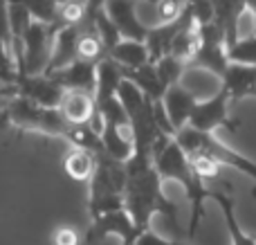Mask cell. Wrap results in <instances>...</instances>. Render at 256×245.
Returning a JSON list of instances; mask_svg holds the SVG:
<instances>
[{
    "instance_id": "obj_1",
    "label": "cell",
    "mask_w": 256,
    "mask_h": 245,
    "mask_svg": "<svg viewBox=\"0 0 256 245\" xmlns=\"http://www.w3.org/2000/svg\"><path fill=\"white\" fill-rule=\"evenodd\" d=\"M153 164L158 176L162 178V182H176L182 187V192L186 194L191 202V218H189V232L186 238H191L200 228V220L204 216V200H209L214 194L212 187L198 180V176L194 174L189 164V158L184 156L178 142L173 140V135L160 133L155 138L153 144Z\"/></svg>"
},
{
    "instance_id": "obj_2",
    "label": "cell",
    "mask_w": 256,
    "mask_h": 245,
    "mask_svg": "<svg viewBox=\"0 0 256 245\" xmlns=\"http://www.w3.org/2000/svg\"><path fill=\"white\" fill-rule=\"evenodd\" d=\"M88 214L97 218L115 210H124L126 164L108 158L106 153H94V174L88 182Z\"/></svg>"
},
{
    "instance_id": "obj_3",
    "label": "cell",
    "mask_w": 256,
    "mask_h": 245,
    "mask_svg": "<svg viewBox=\"0 0 256 245\" xmlns=\"http://www.w3.org/2000/svg\"><path fill=\"white\" fill-rule=\"evenodd\" d=\"M173 140H176L178 146L184 151V156L212 158L216 164L232 166V169L245 174L254 182L252 196L256 198V162L245 158L243 153L236 151V148L227 146L220 138H216V133H200V130H194V128H189V126H184V128L173 133Z\"/></svg>"
},
{
    "instance_id": "obj_4",
    "label": "cell",
    "mask_w": 256,
    "mask_h": 245,
    "mask_svg": "<svg viewBox=\"0 0 256 245\" xmlns=\"http://www.w3.org/2000/svg\"><path fill=\"white\" fill-rule=\"evenodd\" d=\"M4 120L20 130L43 133V135H52V138H66L68 128H70V124L63 120L58 108H40L36 104H32L30 99L20 97V94H16L7 104Z\"/></svg>"
},
{
    "instance_id": "obj_5",
    "label": "cell",
    "mask_w": 256,
    "mask_h": 245,
    "mask_svg": "<svg viewBox=\"0 0 256 245\" xmlns=\"http://www.w3.org/2000/svg\"><path fill=\"white\" fill-rule=\"evenodd\" d=\"M54 36H56V32L52 27L32 20L30 30L25 32V38H22L20 61H18L16 68L18 74H27V76L45 74V70L50 66V56H52Z\"/></svg>"
},
{
    "instance_id": "obj_6",
    "label": "cell",
    "mask_w": 256,
    "mask_h": 245,
    "mask_svg": "<svg viewBox=\"0 0 256 245\" xmlns=\"http://www.w3.org/2000/svg\"><path fill=\"white\" fill-rule=\"evenodd\" d=\"M230 97L222 90H218L216 94H212L207 99H200L196 104L186 126L194 130H200V133H216L218 128L236 130L240 126V122L230 115Z\"/></svg>"
},
{
    "instance_id": "obj_7",
    "label": "cell",
    "mask_w": 256,
    "mask_h": 245,
    "mask_svg": "<svg viewBox=\"0 0 256 245\" xmlns=\"http://www.w3.org/2000/svg\"><path fill=\"white\" fill-rule=\"evenodd\" d=\"M227 63H230V58H227V43H225L222 32L214 22L200 27L198 48H196L191 61L186 63V68H198V70L212 72L214 76L220 79Z\"/></svg>"
},
{
    "instance_id": "obj_8",
    "label": "cell",
    "mask_w": 256,
    "mask_h": 245,
    "mask_svg": "<svg viewBox=\"0 0 256 245\" xmlns=\"http://www.w3.org/2000/svg\"><path fill=\"white\" fill-rule=\"evenodd\" d=\"M112 234L122 238V245H135V241L140 238L130 214L126 210H115L97 216V218H90V228L86 232V243L90 245L99 243L106 236H112Z\"/></svg>"
},
{
    "instance_id": "obj_9",
    "label": "cell",
    "mask_w": 256,
    "mask_h": 245,
    "mask_svg": "<svg viewBox=\"0 0 256 245\" xmlns=\"http://www.w3.org/2000/svg\"><path fill=\"white\" fill-rule=\"evenodd\" d=\"M14 88H16V94L30 99L32 104L40 108H58L61 104V97L66 90L48 74H38V76H27V74H14Z\"/></svg>"
},
{
    "instance_id": "obj_10",
    "label": "cell",
    "mask_w": 256,
    "mask_h": 245,
    "mask_svg": "<svg viewBox=\"0 0 256 245\" xmlns=\"http://www.w3.org/2000/svg\"><path fill=\"white\" fill-rule=\"evenodd\" d=\"M58 112L70 126L90 124L97 133H102V120L97 115V102L92 92L86 90H66L58 104Z\"/></svg>"
},
{
    "instance_id": "obj_11",
    "label": "cell",
    "mask_w": 256,
    "mask_h": 245,
    "mask_svg": "<svg viewBox=\"0 0 256 245\" xmlns=\"http://www.w3.org/2000/svg\"><path fill=\"white\" fill-rule=\"evenodd\" d=\"M106 16L112 20L117 27L120 36L124 40H144L148 34V27L137 14V2L135 0H108L104 7Z\"/></svg>"
},
{
    "instance_id": "obj_12",
    "label": "cell",
    "mask_w": 256,
    "mask_h": 245,
    "mask_svg": "<svg viewBox=\"0 0 256 245\" xmlns=\"http://www.w3.org/2000/svg\"><path fill=\"white\" fill-rule=\"evenodd\" d=\"M196 104H198V99L182 84H176V86H171V88H166V92H164V97H162V112H164V117H166L173 133L189 124V117H191V112H194Z\"/></svg>"
},
{
    "instance_id": "obj_13",
    "label": "cell",
    "mask_w": 256,
    "mask_h": 245,
    "mask_svg": "<svg viewBox=\"0 0 256 245\" xmlns=\"http://www.w3.org/2000/svg\"><path fill=\"white\" fill-rule=\"evenodd\" d=\"M220 90L230 97L232 104L245 97H256V68L240 66V63H227L220 76Z\"/></svg>"
},
{
    "instance_id": "obj_14",
    "label": "cell",
    "mask_w": 256,
    "mask_h": 245,
    "mask_svg": "<svg viewBox=\"0 0 256 245\" xmlns=\"http://www.w3.org/2000/svg\"><path fill=\"white\" fill-rule=\"evenodd\" d=\"M214 7V25L225 36L227 50L238 40V22L248 12L243 0H209Z\"/></svg>"
},
{
    "instance_id": "obj_15",
    "label": "cell",
    "mask_w": 256,
    "mask_h": 245,
    "mask_svg": "<svg viewBox=\"0 0 256 245\" xmlns=\"http://www.w3.org/2000/svg\"><path fill=\"white\" fill-rule=\"evenodd\" d=\"M81 25L63 27V30L56 32L54 45H52V56H50V66L45 70V74L58 72L76 61V43H79V36H81Z\"/></svg>"
},
{
    "instance_id": "obj_16",
    "label": "cell",
    "mask_w": 256,
    "mask_h": 245,
    "mask_svg": "<svg viewBox=\"0 0 256 245\" xmlns=\"http://www.w3.org/2000/svg\"><path fill=\"white\" fill-rule=\"evenodd\" d=\"M54 81L61 86L63 90H86V92L94 94V86H97V66L88 61H74L68 68L58 72H52Z\"/></svg>"
},
{
    "instance_id": "obj_17",
    "label": "cell",
    "mask_w": 256,
    "mask_h": 245,
    "mask_svg": "<svg viewBox=\"0 0 256 245\" xmlns=\"http://www.w3.org/2000/svg\"><path fill=\"white\" fill-rule=\"evenodd\" d=\"M122 74H124V79L130 81L153 106L162 104V97H164V92H166V88H164V84L160 81L153 63H146V66L137 68V70H122Z\"/></svg>"
},
{
    "instance_id": "obj_18",
    "label": "cell",
    "mask_w": 256,
    "mask_h": 245,
    "mask_svg": "<svg viewBox=\"0 0 256 245\" xmlns=\"http://www.w3.org/2000/svg\"><path fill=\"white\" fill-rule=\"evenodd\" d=\"M108 58L120 66V70H137V68L150 63L148 50L144 40H124L122 38L115 48L108 52Z\"/></svg>"
},
{
    "instance_id": "obj_19",
    "label": "cell",
    "mask_w": 256,
    "mask_h": 245,
    "mask_svg": "<svg viewBox=\"0 0 256 245\" xmlns=\"http://www.w3.org/2000/svg\"><path fill=\"white\" fill-rule=\"evenodd\" d=\"M212 200L218 202L222 216H225V223H227V228H230L232 245H256V236H250V234L240 228L238 218H236V207H234V200H232V196H230V189H225V192L214 189Z\"/></svg>"
},
{
    "instance_id": "obj_20",
    "label": "cell",
    "mask_w": 256,
    "mask_h": 245,
    "mask_svg": "<svg viewBox=\"0 0 256 245\" xmlns=\"http://www.w3.org/2000/svg\"><path fill=\"white\" fill-rule=\"evenodd\" d=\"M63 171L76 182H90L94 174V153L72 146L63 158Z\"/></svg>"
},
{
    "instance_id": "obj_21",
    "label": "cell",
    "mask_w": 256,
    "mask_h": 245,
    "mask_svg": "<svg viewBox=\"0 0 256 245\" xmlns=\"http://www.w3.org/2000/svg\"><path fill=\"white\" fill-rule=\"evenodd\" d=\"M122 79H124V74H122L120 66L117 63H112L110 58H104V61L97 63V86H94V102H99V99H108V97H115L117 94V88H120Z\"/></svg>"
},
{
    "instance_id": "obj_22",
    "label": "cell",
    "mask_w": 256,
    "mask_h": 245,
    "mask_svg": "<svg viewBox=\"0 0 256 245\" xmlns=\"http://www.w3.org/2000/svg\"><path fill=\"white\" fill-rule=\"evenodd\" d=\"M9 2H18L30 12L32 20L43 22V25L52 27L56 22V9H58V0H9Z\"/></svg>"
},
{
    "instance_id": "obj_23",
    "label": "cell",
    "mask_w": 256,
    "mask_h": 245,
    "mask_svg": "<svg viewBox=\"0 0 256 245\" xmlns=\"http://www.w3.org/2000/svg\"><path fill=\"white\" fill-rule=\"evenodd\" d=\"M153 66H155V72H158L160 81L164 84V88H171V86L180 84L182 76H184V70H186V63L171 56V54L162 56L160 61H155Z\"/></svg>"
},
{
    "instance_id": "obj_24",
    "label": "cell",
    "mask_w": 256,
    "mask_h": 245,
    "mask_svg": "<svg viewBox=\"0 0 256 245\" xmlns=\"http://www.w3.org/2000/svg\"><path fill=\"white\" fill-rule=\"evenodd\" d=\"M230 63H240V66H254L256 68V34H250L245 38H238L230 50H227Z\"/></svg>"
},
{
    "instance_id": "obj_25",
    "label": "cell",
    "mask_w": 256,
    "mask_h": 245,
    "mask_svg": "<svg viewBox=\"0 0 256 245\" xmlns=\"http://www.w3.org/2000/svg\"><path fill=\"white\" fill-rule=\"evenodd\" d=\"M186 158H189V164H191V169H194V174L198 176V180H202L207 187L220 180L222 166L216 164L212 158H204V156H186Z\"/></svg>"
},
{
    "instance_id": "obj_26",
    "label": "cell",
    "mask_w": 256,
    "mask_h": 245,
    "mask_svg": "<svg viewBox=\"0 0 256 245\" xmlns=\"http://www.w3.org/2000/svg\"><path fill=\"white\" fill-rule=\"evenodd\" d=\"M0 40L12 52V27H9V4L7 0H0Z\"/></svg>"
},
{
    "instance_id": "obj_27",
    "label": "cell",
    "mask_w": 256,
    "mask_h": 245,
    "mask_svg": "<svg viewBox=\"0 0 256 245\" xmlns=\"http://www.w3.org/2000/svg\"><path fill=\"white\" fill-rule=\"evenodd\" d=\"M52 243L54 245H79V234H76V230H72L70 225H61V228L54 230Z\"/></svg>"
},
{
    "instance_id": "obj_28",
    "label": "cell",
    "mask_w": 256,
    "mask_h": 245,
    "mask_svg": "<svg viewBox=\"0 0 256 245\" xmlns=\"http://www.w3.org/2000/svg\"><path fill=\"white\" fill-rule=\"evenodd\" d=\"M16 74V66H14V58L9 48L0 40V79H12Z\"/></svg>"
},
{
    "instance_id": "obj_29",
    "label": "cell",
    "mask_w": 256,
    "mask_h": 245,
    "mask_svg": "<svg viewBox=\"0 0 256 245\" xmlns=\"http://www.w3.org/2000/svg\"><path fill=\"white\" fill-rule=\"evenodd\" d=\"M135 245H173V241H166V238H162V236H158L155 232H144V234H140V238L135 241Z\"/></svg>"
},
{
    "instance_id": "obj_30",
    "label": "cell",
    "mask_w": 256,
    "mask_h": 245,
    "mask_svg": "<svg viewBox=\"0 0 256 245\" xmlns=\"http://www.w3.org/2000/svg\"><path fill=\"white\" fill-rule=\"evenodd\" d=\"M106 2L108 0H86V14H88V18L94 16L97 12H102L106 7Z\"/></svg>"
},
{
    "instance_id": "obj_31",
    "label": "cell",
    "mask_w": 256,
    "mask_h": 245,
    "mask_svg": "<svg viewBox=\"0 0 256 245\" xmlns=\"http://www.w3.org/2000/svg\"><path fill=\"white\" fill-rule=\"evenodd\" d=\"M245 7H248V12H252V16H254V32L252 34H256V0H245Z\"/></svg>"
},
{
    "instance_id": "obj_32",
    "label": "cell",
    "mask_w": 256,
    "mask_h": 245,
    "mask_svg": "<svg viewBox=\"0 0 256 245\" xmlns=\"http://www.w3.org/2000/svg\"><path fill=\"white\" fill-rule=\"evenodd\" d=\"M173 245H194L189 241V238H176V241H173Z\"/></svg>"
},
{
    "instance_id": "obj_33",
    "label": "cell",
    "mask_w": 256,
    "mask_h": 245,
    "mask_svg": "<svg viewBox=\"0 0 256 245\" xmlns=\"http://www.w3.org/2000/svg\"><path fill=\"white\" fill-rule=\"evenodd\" d=\"M243 2H245V0H243Z\"/></svg>"
}]
</instances>
